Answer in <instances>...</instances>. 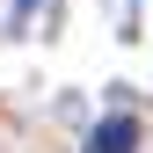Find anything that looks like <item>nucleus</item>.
I'll return each mask as SVG.
<instances>
[{
	"instance_id": "f03ea898",
	"label": "nucleus",
	"mask_w": 153,
	"mask_h": 153,
	"mask_svg": "<svg viewBox=\"0 0 153 153\" xmlns=\"http://www.w3.org/2000/svg\"><path fill=\"white\" fill-rule=\"evenodd\" d=\"M29 7H36V0H7V15H15V22H29Z\"/></svg>"
},
{
	"instance_id": "f257e3e1",
	"label": "nucleus",
	"mask_w": 153,
	"mask_h": 153,
	"mask_svg": "<svg viewBox=\"0 0 153 153\" xmlns=\"http://www.w3.org/2000/svg\"><path fill=\"white\" fill-rule=\"evenodd\" d=\"M131 146H139V124L131 117H102L95 139H88V153H131Z\"/></svg>"
}]
</instances>
